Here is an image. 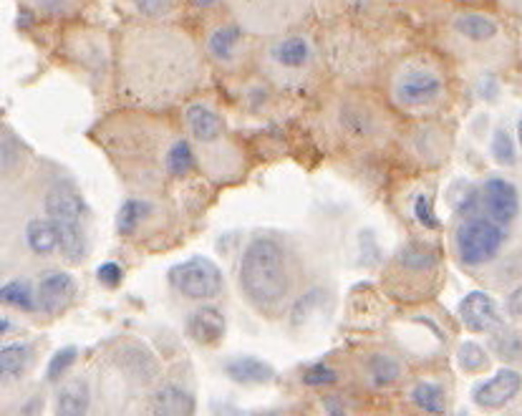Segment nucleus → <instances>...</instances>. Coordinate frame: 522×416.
Here are the masks:
<instances>
[{
	"instance_id": "f257e3e1",
	"label": "nucleus",
	"mask_w": 522,
	"mask_h": 416,
	"mask_svg": "<svg viewBox=\"0 0 522 416\" xmlns=\"http://www.w3.org/2000/svg\"><path fill=\"white\" fill-rule=\"evenodd\" d=\"M207 58L200 38L177 23H129L116 38L114 84L124 104L165 111L202 86Z\"/></svg>"
},
{
	"instance_id": "f03ea898",
	"label": "nucleus",
	"mask_w": 522,
	"mask_h": 416,
	"mask_svg": "<svg viewBox=\"0 0 522 416\" xmlns=\"http://www.w3.org/2000/svg\"><path fill=\"white\" fill-rule=\"evenodd\" d=\"M300 278L298 252L278 232H257L240 252L237 288L260 316H280L298 296Z\"/></svg>"
},
{
	"instance_id": "7ed1b4c3",
	"label": "nucleus",
	"mask_w": 522,
	"mask_h": 416,
	"mask_svg": "<svg viewBox=\"0 0 522 416\" xmlns=\"http://www.w3.org/2000/svg\"><path fill=\"white\" fill-rule=\"evenodd\" d=\"M256 66L270 86L286 94H303L323 76V51L300 25L288 34L263 38L257 46Z\"/></svg>"
},
{
	"instance_id": "20e7f679",
	"label": "nucleus",
	"mask_w": 522,
	"mask_h": 416,
	"mask_svg": "<svg viewBox=\"0 0 522 416\" xmlns=\"http://www.w3.org/2000/svg\"><path fill=\"white\" fill-rule=\"evenodd\" d=\"M391 107L409 117H432L449 101V76L432 54H407L391 64L386 74Z\"/></svg>"
},
{
	"instance_id": "39448f33",
	"label": "nucleus",
	"mask_w": 522,
	"mask_h": 416,
	"mask_svg": "<svg viewBox=\"0 0 522 416\" xmlns=\"http://www.w3.org/2000/svg\"><path fill=\"white\" fill-rule=\"evenodd\" d=\"M502 23L477 8H457L442 25L439 44L447 54L467 64H485L502 54Z\"/></svg>"
},
{
	"instance_id": "423d86ee",
	"label": "nucleus",
	"mask_w": 522,
	"mask_h": 416,
	"mask_svg": "<svg viewBox=\"0 0 522 416\" xmlns=\"http://www.w3.org/2000/svg\"><path fill=\"white\" fill-rule=\"evenodd\" d=\"M334 134L354 149H368L389 142L394 134V121L376 101L364 94H344L331 107Z\"/></svg>"
},
{
	"instance_id": "0eeeda50",
	"label": "nucleus",
	"mask_w": 522,
	"mask_h": 416,
	"mask_svg": "<svg viewBox=\"0 0 522 416\" xmlns=\"http://www.w3.org/2000/svg\"><path fill=\"white\" fill-rule=\"evenodd\" d=\"M311 11L313 0H225V13L260 41L300 28Z\"/></svg>"
},
{
	"instance_id": "6e6552de",
	"label": "nucleus",
	"mask_w": 522,
	"mask_h": 416,
	"mask_svg": "<svg viewBox=\"0 0 522 416\" xmlns=\"http://www.w3.org/2000/svg\"><path fill=\"white\" fill-rule=\"evenodd\" d=\"M200 44L210 66L220 68L225 74H237L247 64H256L260 38L247 34L240 23L223 11L205 21Z\"/></svg>"
},
{
	"instance_id": "1a4fd4ad",
	"label": "nucleus",
	"mask_w": 522,
	"mask_h": 416,
	"mask_svg": "<svg viewBox=\"0 0 522 416\" xmlns=\"http://www.w3.org/2000/svg\"><path fill=\"white\" fill-rule=\"evenodd\" d=\"M505 225L487 218L485 212H467L455 230V252L467 268L492 263L505 245Z\"/></svg>"
},
{
	"instance_id": "9d476101",
	"label": "nucleus",
	"mask_w": 522,
	"mask_h": 416,
	"mask_svg": "<svg viewBox=\"0 0 522 416\" xmlns=\"http://www.w3.org/2000/svg\"><path fill=\"white\" fill-rule=\"evenodd\" d=\"M442 252L429 242H407L389 268V280L399 283L401 293L409 290L411 298L429 290L442 278Z\"/></svg>"
},
{
	"instance_id": "9b49d317",
	"label": "nucleus",
	"mask_w": 522,
	"mask_h": 416,
	"mask_svg": "<svg viewBox=\"0 0 522 416\" xmlns=\"http://www.w3.org/2000/svg\"><path fill=\"white\" fill-rule=\"evenodd\" d=\"M169 285L185 300L210 303L215 298L223 296L225 275L220 265L210 260L207 255H192L187 260L169 268Z\"/></svg>"
},
{
	"instance_id": "f8f14e48",
	"label": "nucleus",
	"mask_w": 522,
	"mask_h": 416,
	"mask_svg": "<svg viewBox=\"0 0 522 416\" xmlns=\"http://www.w3.org/2000/svg\"><path fill=\"white\" fill-rule=\"evenodd\" d=\"M64 54L96 76H109L116 64V44L99 28H71L64 38Z\"/></svg>"
},
{
	"instance_id": "ddd939ff",
	"label": "nucleus",
	"mask_w": 522,
	"mask_h": 416,
	"mask_svg": "<svg viewBox=\"0 0 522 416\" xmlns=\"http://www.w3.org/2000/svg\"><path fill=\"white\" fill-rule=\"evenodd\" d=\"M182 119L192 142H197L200 147H220L227 142L223 114L207 99H189L182 111Z\"/></svg>"
},
{
	"instance_id": "4468645a",
	"label": "nucleus",
	"mask_w": 522,
	"mask_h": 416,
	"mask_svg": "<svg viewBox=\"0 0 522 416\" xmlns=\"http://www.w3.org/2000/svg\"><path fill=\"white\" fill-rule=\"evenodd\" d=\"M477 209L495 219V222H500V225H510L515 215L520 212L517 189L507 179L492 177L477 192Z\"/></svg>"
},
{
	"instance_id": "2eb2a0df",
	"label": "nucleus",
	"mask_w": 522,
	"mask_h": 416,
	"mask_svg": "<svg viewBox=\"0 0 522 416\" xmlns=\"http://www.w3.org/2000/svg\"><path fill=\"white\" fill-rule=\"evenodd\" d=\"M520 389H522L520 371H515V369H500L495 376H489L485 381L475 383V389H472V401H475L479 409L495 411V409H502V406L510 404L512 399L520 394Z\"/></svg>"
},
{
	"instance_id": "dca6fc26",
	"label": "nucleus",
	"mask_w": 522,
	"mask_h": 416,
	"mask_svg": "<svg viewBox=\"0 0 522 416\" xmlns=\"http://www.w3.org/2000/svg\"><path fill=\"white\" fill-rule=\"evenodd\" d=\"M38 308L45 316H61L76 300V280L64 270H48L35 283Z\"/></svg>"
},
{
	"instance_id": "f3484780",
	"label": "nucleus",
	"mask_w": 522,
	"mask_h": 416,
	"mask_svg": "<svg viewBox=\"0 0 522 416\" xmlns=\"http://www.w3.org/2000/svg\"><path fill=\"white\" fill-rule=\"evenodd\" d=\"M44 212L56 222H84L86 205L71 179H56L44 192Z\"/></svg>"
},
{
	"instance_id": "a211bd4d",
	"label": "nucleus",
	"mask_w": 522,
	"mask_h": 416,
	"mask_svg": "<svg viewBox=\"0 0 522 416\" xmlns=\"http://www.w3.org/2000/svg\"><path fill=\"white\" fill-rule=\"evenodd\" d=\"M457 316L462 320L469 333H489L500 326V310L495 298L485 293V290H472L467 293L459 306H457Z\"/></svg>"
},
{
	"instance_id": "6ab92c4d",
	"label": "nucleus",
	"mask_w": 522,
	"mask_h": 416,
	"mask_svg": "<svg viewBox=\"0 0 522 416\" xmlns=\"http://www.w3.org/2000/svg\"><path fill=\"white\" fill-rule=\"evenodd\" d=\"M156 202L145 198V195H134L122 202V208L116 209V235L124 240H132L146 225H152L156 219Z\"/></svg>"
},
{
	"instance_id": "aec40b11",
	"label": "nucleus",
	"mask_w": 522,
	"mask_h": 416,
	"mask_svg": "<svg viewBox=\"0 0 522 416\" xmlns=\"http://www.w3.org/2000/svg\"><path fill=\"white\" fill-rule=\"evenodd\" d=\"M187 336L200 346H217L227 333V320H225L223 310L212 306H197L187 316Z\"/></svg>"
},
{
	"instance_id": "412c9836",
	"label": "nucleus",
	"mask_w": 522,
	"mask_h": 416,
	"mask_svg": "<svg viewBox=\"0 0 522 416\" xmlns=\"http://www.w3.org/2000/svg\"><path fill=\"white\" fill-rule=\"evenodd\" d=\"M223 373L243 386H267L276 381V369L257 356H230L223 361Z\"/></svg>"
},
{
	"instance_id": "4be33fe9",
	"label": "nucleus",
	"mask_w": 522,
	"mask_h": 416,
	"mask_svg": "<svg viewBox=\"0 0 522 416\" xmlns=\"http://www.w3.org/2000/svg\"><path fill=\"white\" fill-rule=\"evenodd\" d=\"M23 242L25 250L35 255V258H54L61 248V238H58V228L54 219L44 215V218H31L23 228Z\"/></svg>"
},
{
	"instance_id": "5701e85b",
	"label": "nucleus",
	"mask_w": 522,
	"mask_h": 416,
	"mask_svg": "<svg viewBox=\"0 0 522 416\" xmlns=\"http://www.w3.org/2000/svg\"><path fill=\"white\" fill-rule=\"evenodd\" d=\"M136 23H175L187 8V0H124Z\"/></svg>"
},
{
	"instance_id": "b1692460",
	"label": "nucleus",
	"mask_w": 522,
	"mask_h": 416,
	"mask_svg": "<svg viewBox=\"0 0 522 416\" xmlns=\"http://www.w3.org/2000/svg\"><path fill=\"white\" fill-rule=\"evenodd\" d=\"M56 414L61 416H84L91 409V386L86 379H68L61 383L54 401Z\"/></svg>"
},
{
	"instance_id": "393cba45",
	"label": "nucleus",
	"mask_w": 522,
	"mask_h": 416,
	"mask_svg": "<svg viewBox=\"0 0 522 416\" xmlns=\"http://www.w3.org/2000/svg\"><path fill=\"white\" fill-rule=\"evenodd\" d=\"M35 349L25 340H11L3 343L0 349V373H3V383L8 386L13 381H21L23 373L31 369L34 363Z\"/></svg>"
},
{
	"instance_id": "a878e982",
	"label": "nucleus",
	"mask_w": 522,
	"mask_h": 416,
	"mask_svg": "<svg viewBox=\"0 0 522 416\" xmlns=\"http://www.w3.org/2000/svg\"><path fill=\"white\" fill-rule=\"evenodd\" d=\"M195 406H197L195 404V396L189 394L187 389L175 386V383L159 386L155 394L149 396V411H156V414H192Z\"/></svg>"
},
{
	"instance_id": "bb28decb",
	"label": "nucleus",
	"mask_w": 522,
	"mask_h": 416,
	"mask_svg": "<svg viewBox=\"0 0 522 416\" xmlns=\"http://www.w3.org/2000/svg\"><path fill=\"white\" fill-rule=\"evenodd\" d=\"M411 152L429 165L445 162L447 154H449V137L437 127H422L411 137Z\"/></svg>"
},
{
	"instance_id": "cd10ccee",
	"label": "nucleus",
	"mask_w": 522,
	"mask_h": 416,
	"mask_svg": "<svg viewBox=\"0 0 522 416\" xmlns=\"http://www.w3.org/2000/svg\"><path fill=\"white\" fill-rule=\"evenodd\" d=\"M366 381L376 389H386L404 376V363L389 350H378L366 359Z\"/></svg>"
},
{
	"instance_id": "c85d7f7f",
	"label": "nucleus",
	"mask_w": 522,
	"mask_h": 416,
	"mask_svg": "<svg viewBox=\"0 0 522 416\" xmlns=\"http://www.w3.org/2000/svg\"><path fill=\"white\" fill-rule=\"evenodd\" d=\"M25 13L44 21H71L84 11L86 0H18Z\"/></svg>"
},
{
	"instance_id": "c756f323",
	"label": "nucleus",
	"mask_w": 522,
	"mask_h": 416,
	"mask_svg": "<svg viewBox=\"0 0 522 416\" xmlns=\"http://www.w3.org/2000/svg\"><path fill=\"white\" fill-rule=\"evenodd\" d=\"M56 222V219H54ZM58 238H61V258L71 265L84 263L86 252H89V238L84 230V222H56Z\"/></svg>"
},
{
	"instance_id": "7c9ffc66",
	"label": "nucleus",
	"mask_w": 522,
	"mask_h": 416,
	"mask_svg": "<svg viewBox=\"0 0 522 416\" xmlns=\"http://www.w3.org/2000/svg\"><path fill=\"white\" fill-rule=\"evenodd\" d=\"M0 298H3V306L13 308L18 313H34L41 310L38 308V293H35V285L31 280H23V278H11L5 280L0 288Z\"/></svg>"
},
{
	"instance_id": "2f4dec72",
	"label": "nucleus",
	"mask_w": 522,
	"mask_h": 416,
	"mask_svg": "<svg viewBox=\"0 0 522 416\" xmlns=\"http://www.w3.org/2000/svg\"><path fill=\"white\" fill-rule=\"evenodd\" d=\"M409 401L419 411L427 414H445L447 411V391L442 383L437 381H417L409 389Z\"/></svg>"
},
{
	"instance_id": "473e14b6",
	"label": "nucleus",
	"mask_w": 522,
	"mask_h": 416,
	"mask_svg": "<svg viewBox=\"0 0 522 416\" xmlns=\"http://www.w3.org/2000/svg\"><path fill=\"white\" fill-rule=\"evenodd\" d=\"M165 167H167V177H177V179L195 172V167H197V152H195V147H192L187 137H175V139H172Z\"/></svg>"
},
{
	"instance_id": "72a5a7b5",
	"label": "nucleus",
	"mask_w": 522,
	"mask_h": 416,
	"mask_svg": "<svg viewBox=\"0 0 522 416\" xmlns=\"http://www.w3.org/2000/svg\"><path fill=\"white\" fill-rule=\"evenodd\" d=\"M409 209H411V218H414V222H417L422 230H427V232L442 230V222H439L437 212H434L432 195H429L427 189H417V192L411 195Z\"/></svg>"
},
{
	"instance_id": "f704fd0d",
	"label": "nucleus",
	"mask_w": 522,
	"mask_h": 416,
	"mask_svg": "<svg viewBox=\"0 0 522 416\" xmlns=\"http://www.w3.org/2000/svg\"><path fill=\"white\" fill-rule=\"evenodd\" d=\"M457 366L465 373H482L489 369V353L477 340H462L457 349Z\"/></svg>"
},
{
	"instance_id": "c9c22d12",
	"label": "nucleus",
	"mask_w": 522,
	"mask_h": 416,
	"mask_svg": "<svg viewBox=\"0 0 522 416\" xmlns=\"http://www.w3.org/2000/svg\"><path fill=\"white\" fill-rule=\"evenodd\" d=\"M25 159H28V154L23 149V144L18 142V137H13L5 129V134H3V177L11 179L13 175H21Z\"/></svg>"
},
{
	"instance_id": "e433bc0d",
	"label": "nucleus",
	"mask_w": 522,
	"mask_h": 416,
	"mask_svg": "<svg viewBox=\"0 0 522 416\" xmlns=\"http://www.w3.org/2000/svg\"><path fill=\"white\" fill-rule=\"evenodd\" d=\"M489 152H492V159L500 167H512L517 162V149H515V142L507 129H497L495 137H492V144H489Z\"/></svg>"
},
{
	"instance_id": "4c0bfd02",
	"label": "nucleus",
	"mask_w": 522,
	"mask_h": 416,
	"mask_svg": "<svg viewBox=\"0 0 522 416\" xmlns=\"http://www.w3.org/2000/svg\"><path fill=\"white\" fill-rule=\"evenodd\" d=\"M76 359H78L76 346H66V349L56 350V353L51 356L48 366H45V379H48V381H61V379L71 371V366L76 363Z\"/></svg>"
},
{
	"instance_id": "58836bf2",
	"label": "nucleus",
	"mask_w": 522,
	"mask_h": 416,
	"mask_svg": "<svg viewBox=\"0 0 522 416\" xmlns=\"http://www.w3.org/2000/svg\"><path fill=\"white\" fill-rule=\"evenodd\" d=\"M341 379L336 369L331 366H326V363H313L311 369H306L303 373V381L308 383V386H331Z\"/></svg>"
},
{
	"instance_id": "ea45409f",
	"label": "nucleus",
	"mask_w": 522,
	"mask_h": 416,
	"mask_svg": "<svg viewBox=\"0 0 522 416\" xmlns=\"http://www.w3.org/2000/svg\"><path fill=\"white\" fill-rule=\"evenodd\" d=\"M96 278H99L101 285H106V288H116V285L124 280V268L119 263H109L99 265V270H96Z\"/></svg>"
},
{
	"instance_id": "a19ab883",
	"label": "nucleus",
	"mask_w": 522,
	"mask_h": 416,
	"mask_svg": "<svg viewBox=\"0 0 522 416\" xmlns=\"http://www.w3.org/2000/svg\"><path fill=\"white\" fill-rule=\"evenodd\" d=\"M187 8L202 13V15H215L225 11V0H187Z\"/></svg>"
},
{
	"instance_id": "79ce46f5",
	"label": "nucleus",
	"mask_w": 522,
	"mask_h": 416,
	"mask_svg": "<svg viewBox=\"0 0 522 416\" xmlns=\"http://www.w3.org/2000/svg\"><path fill=\"white\" fill-rule=\"evenodd\" d=\"M507 308H510L512 316H522V288L512 293L510 300H507Z\"/></svg>"
},
{
	"instance_id": "37998d69",
	"label": "nucleus",
	"mask_w": 522,
	"mask_h": 416,
	"mask_svg": "<svg viewBox=\"0 0 522 416\" xmlns=\"http://www.w3.org/2000/svg\"><path fill=\"white\" fill-rule=\"evenodd\" d=\"M11 333V318L3 316V336H8Z\"/></svg>"
},
{
	"instance_id": "c03bdc74",
	"label": "nucleus",
	"mask_w": 522,
	"mask_h": 416,
	"mask_svg": "<svg viewBox=\"0 0 522 416\" xmlns=\"http://www.w3.org/2000/svg\"><path fill=\"white\" fill-rule=\"evenodd\" d=\"M517 142H520V147H522V117L517 119Z\"/></svg>"
}]
</instances>
